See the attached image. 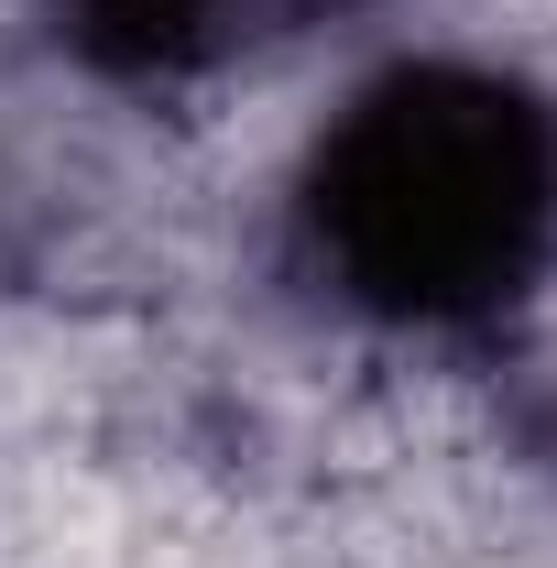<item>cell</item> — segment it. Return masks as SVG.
Listing matches in <instances>:
<instances>
[{
	"label": "cell",
	"instance_id": "6da1fadb",
	"mask_svg": "<svg viewBox=\"0 0 557 568\" xmlns=\"http://www.w3.org/2000/svg\"><path fill=\"white\" fill-rule=\"evenodd\" d=\"M306 284L394 339H492L557 274V99L492 55H394L306 132Z\"/></svg>",
	"mask_w": 557,
	"mask_h": 568
}]
</instances>
